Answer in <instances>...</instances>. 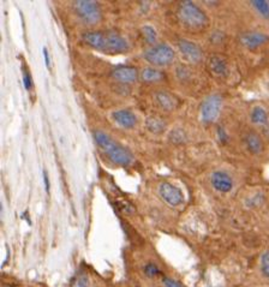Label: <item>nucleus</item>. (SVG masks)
<instances>
[{"label":"nucleus","instance_id":"obj_28","mask_svg":"<svg viewBox=\"0 0 269 287\" xmlns=\"http://www.w3.org/2000/svg\"><path fill=\"white\" fill-rule=\"evenodd\" d=\"M43 58H45L46 67L49 69V67H51V59H49V54H48L47 48H43Z\"/></svg>","mask_w":269,"mask_h":287},{"label":"nucleus","instance_id":"obj_24","mask_svg":"<svg viewBox=\"0 0 269 287\" xmlns=\"http://www.w3.org/2000/svg\"><path fill=\"white\" fill-rule=\"evenodd\" d=\"M162 283L165 287H184L181 282L177 281V280L172 279V277L168 276L162 277Z\"/></svg>","mask_w":269,"mask_h":287},{"label":"nucleus","instance_id":"obj_10","mask_svg":"<svg viewBox=\"0 0 269 287\" xmlns=\"http://www.w3.org/2000/svg\"><path fill=\"white\" fill-rule=\"evenodd\" d=\"M210 184L216 191L222 194H227L233 189V179L227 172L215 171L210 175Z\"/></svg>","mask_w":269,"mask_h":287},{"label":"nucleus","instance_id":"obj_3","mask_svg":"<svg viewBox=\"0 0 269 287\" xmlns=\"http://www.w3.org/2000/svg\"><path fill=\"white\" fill-rule=\"evenodd\" d=\"M175 52L167 44H157L144 51L143 59L154 66H167L174 60Z\"/></svg>","mask_w":269,"mask_h":287},{"label":"nucleus","instance_id":"obj_17","mask_svg":"<svg viewBox=\"0 0 269 287\" xmlns=\"http://www.w3.org/2000/svg\"><path fill=\"white\" fill-rule=\"evenodd\" d=\"M140 78L144 83H156L163 78V72L155 67H145L141 71Z\"/></svg>","mask_w":269,"mask_h":287},{"label":"nucleus","instance_id":"obj_5","mask_svg":"<svg viewBox=\"0 0 269 287\" xmlns=\"http://www.w3.org/2000/svg\"><path fill=\"white\" fill-rule=\"evenodd\" d=\"M222 109V98L219 94H210L201 105L200 114L203 124H212L220 116Z\"/></svg>","mask_w":269,"mask_h":287},{"label":"nucleus","instance_id":"obj_23","mask_svg":"<svg viewBox=\"0 0 269 287\" xmlns=\"http://www.w3.org/2000/svg\"><path fill=\"white\" fill-rule=\"evenodd\" d=\"M144 274L148 277H155L160 274V269L156 264L154 263H147L144 265Z\"/></svg>","mask_w":269,"mask_h":287},{"label":"nucleus","instance_id":"obj_25","mask_svg":"<svg viewBox=\"0 0 269 287\" xmlns=\"http://www.w3.org/2000/svg\"><path fill=\"white\" fill-rule=\"evenodd\" d=\"M73 287H89V282H88V277H85V275L79 276L78 279L76 280L75 285Z\"/></svg>","mask_w":269,"mask_h":287},{"label":"nucleus","instance_id":"obj_4","mask_svg":"<svg viewBox=\"0 0 269 287\" xmlns=\"http://www.w3.org/2000/svg\"><path fill=\"white\" fill-rule=\"evenodd\" d=\"M73 11L85 24H98L103 20V10L97 2L78 0L73 3Z\"/></svg>","mask_w":269,"mask_h":287},{"label":"nucleus","instance_id":"obj_15","mask_svg":"<svg viewBox=\"0 0 269 287\" xmlns=\"http://www.w3.org/2000/svg\"><path fill=\"white\" fill-rule=\"evenodd\" d=\"M208 67L210 72L214 73L218 77H225L228 73V66L226 60L220 55H213L209 58Z\"/></svg>","mask_w":269,"mask_h":287},{"label":"nucleus","instance_id":"obj_13","mask_svg":"<svg viewBox=\"0 0 269 287\" xmlns=\"http://www.w3.org/2000/svg\"><path fill=\"white\" fill-rule=\"evenodd\" d=\"M82 39L91 47L98 49V51L105 52V39H106V33L105 32L89 30V32L82 34Z\"/></svg>","mask_w":269,"mask_h":287},{"label":"nucleus","instance_id":"obj_20","mask_svg":"<svg viewBox=\"0 0 269 287\" xmlns=\"http://www.w3.org/2000/svg\"><path fill=\"white\" fill-rule=\"evenodd\" d=\"M250 5L252 6L256 14L263 20H269V2L267 0H252L250 2Z\"/></svg>","mask_w":269,"mask_h":287},{"label":"nucleus","instance_id":"obj_27","mask_svg":"<svg viewBox=\"0 0 269 287\" xmlns=\"http://www.w3.org/2000/svg\"><path fill=\"white\" fill-rule=\"evenodd\" d=\"M218 136H219V140H220L222 143H225V142H227V134L225 132V130L222 128H219L218 130Z\"/></svg>","mask_w":269,"mask_h":287},{"label":"nucleus","instance_id":"obj_11","mask_svg":"<svg viewBox=\"0 0 269 287\" xmlns=\"http://www.w3.org/2000/svg\"><path fill=\"white\" fill-rule=\"evenodd\" d=\"M111 76H112L116 81L125 83V84H130V83H135L140 78V72H138V70L134 66L122 65L116 67V69L111 72Z\"/></svg>","mask_w":269,"mask_h":287},{"label":"nucleus","instance_id":"obj_14","mask_svg":"<svg viewBox=\"0 0 269 287\" xmlns=\"http://www.w3.org/2000/svg\"><path fill=\"white\" fill-rule=\"evenodd\" d=\"M154 100H155L156 105L160 109L163 111H168V112L175 110V107L178 105V100L175 99V97H173L171 92L165 90L156 91L154 94Z\"/></svg>","mask_w":269,"mask_h":287},{"label":"nucleus","instance_id":"obj_18","mask_svg":"<svg viewBox=\"0 0 269 287\" xmlns=\"http://www.w3.org/2000/svg\"><path fill=\"white\" fill-rule=\"evenodd\" d=\"M250 119L255 125H267L268 124V113L263 107L256 106L253 107L251 113H250Z\"/></svg>","mask_w":269,"mask_h":287},{"label":"nucleus","instance_id":"obj_16","mask_svg":"<svg viewBox=\"0 0 269 287\" xmlns=\"http://www.w3.org/2000/svg\"><path fill=\"white\" fill-rule=\"evenodd\" d=\"M244 142H245L246 149H248L251 154L257 155V154H261L263 152L264 149L263 141H262V138L259 137L256 132H248L245 138H244Z\"/></svg>","mask_w":269,"mask_h":287},{"label":"nucleus","instance_id":"obj_2","mask_svg":"<svg viewBox=\"0 0 269 287\" xmlns=\"http://www.w3.org/2000/svg\"><path fill=\"white\" fill-rule=\"evenodd\" d=\"M179 20L190 29H202L208 23L206 12L193 2H183L178 10Z\"/></svg>","mask_w":269,"mask_h":287},{"label":"nucleus","instance_id":"obj_21","mask_svg":"<svg viewBox=\"0 0 269 287\" xmlns=\"http://www.w3.org/2000/svg\"><path fill=\"white\" fill-rule=\"evenodd\" d=\"M141 33H142V36H143L144 41L147 42V44H149L151 46H155L157 45V32L156 29L154 27L149 26V24H145L141 28Z\"/></svg>","mask_w":269,"mask_h":287},{"label":"nucleus","instance_id":"obj_7","mask_svg":"<svg viewBox=\"0 0 269 287\" xmlns=\"http://www.w3.org/2000/svg\"><path fill=\"white\" fill-rule=\"evenodd\" d=\"M239 42L243 47L248 49H257L269 42V35L256 30L244 32L239 35Z\"/></svg>","mask_w":269,"mask_h":287},{"label":"nucleus","instance_id":"obj_8","mask_svg":"<svg viewBox=\"0 0 269 287\" xmlns=\"http://www.w3.org/2000/svg\"><path fill=\"white\" fill-rule=\"evenodd\" d=\"M130 48L128 40L120 36L119 34L113 32H106L105 39V52L112 54L125 53Z\"/></svg>","mask_w":269,"mask_h":287},{"label":"nucleus","instance_id":"obj_6","mask_svg":"<svg viewBox=\"0 0 269 287\" xmlns=\"http://www.w3.org/2000/svg\"><path fill=\"white\" fill-rule=\"evenodd\" d=\"M159 195L163 202L169 207H179L184 202V195L182 190L168 181H163L159 185Z\"/></svg>","mask_w":269,"mask_h":287},{"label":"nucleus","instance_id":"obj_29","mask_svg":"<svg viewBox=\"0 0 269 287\" xmlns=\"http://www.w3.org/2000/svg\"><path fill=\"white\" fill-rule=\"evenodd\" d=\"M43 181H45V186H46V191H49V179L48 175L46 173V171H43Z\"/></svg>","mask_w":269,"mask_h":287},{"label":"nucleus","instance_id":"obj_9","mask_svg":"<svg viewBox=\"0 0 269 287\" xmlns=\"http://www.w3.org/2000/svg\"><path fill=\"white\" fill-rule=\"evenodd\" d=\"M177 46L181 51V53L183 54V57L188 61L193 64H197L202 60L203 58V52L200 48L199 45H196L193 41H189V40L181 39L178 40Z\"/></svg>","mask_w":269,"mask_h":287},{"label":"nucleus","instance_id":"obj_1","mask_svg":"<svg viewBox=\"0 0 269 287\" xmlns=\"http://www.w3.org/2000/svg\"><path fill=\"white\" fill-rule=\"evenodd\" d=\"M94 140L97 142L103 152L106 154L108 159L113 163L119 166H126L131 165L134 161V156L130 150L126 149L124 146L114 141L110 135L104 131H95L94 132Z\"/></svg>","mask_w":269,"mask_h":287},{"label":"nucleus","instance_id":"obj_12","mask_svg":"<svg viewBox=\"0 0 269 287\" xmlns=\"http://www.w3.org/2000/svg\"><path fill=\"white\" fill-rule=\"evenodd\" d=\"M112 119L123 129H132L137 124V117L130 110H118L112 113Z\"/></svg>","mask_w":269,"mask_h":287},{"label":"nucleus","instance_id":"obj_26","mask_svg":"<svg viewBox=\"0 0 269 287\" xmlns=\"http://www.w3.org/2000/svg\"><path fill=\"white\" fill-rule=\"evenodd\" d=\"M23 82H24V87H26L27 90H30L33 87V82L32 78H30V75L28 72H23Z\"/></svg>","mask_w":269,"mask_h":287},{"label":"nucleus","instance_id":"obj_19","mask_svg":"<svg viewBox=\"0 0 269 287\" xmlns=\"http://www.w3.org/2000/svg\"><path fill=\"white\" fill-rule=\"evenodd\" d=\"M145 126L153 134H161V132L165 131L166 123L162 119L157 118V117H149L145 122Z\"/></svg>","mask_w":269,"mask_h":287},{"label":"nucleus","instance_id":"obj_22","mask_svg":"<svg viewBox=\"0 0 269 287\" xmlns=\"http://www.w3.org/2000/svg\"><path fill=\"white\" fill-rule=\"evenodd\" d=\"M261 271L267 279H269V250L261 257Z\"/></svg>","mask_w":269,"mask_h":287}]
</instances>
